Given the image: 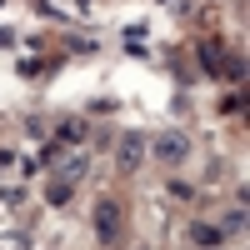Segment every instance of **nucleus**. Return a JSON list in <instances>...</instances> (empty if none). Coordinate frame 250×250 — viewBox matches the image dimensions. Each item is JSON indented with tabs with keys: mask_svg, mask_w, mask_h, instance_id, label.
Listing matches in <instances>:
<instances>
[{
	"mask_svg": "<svg viewBox=\"0 0 250 250\" xmlns=\"http://www.w3.org/2000/svg\"><path fill=\"white\" fill-rule=\"evenodd\" d=\"M55 175H65V180H80V175H85V155H70V160L55 170Z\"/></svg>",
	"mask_w": 250,
	"mask_h": 250,
	"instance_id": "nucleus-9",
	"label": "nucleus"
},
{
	"mask_svg": "<svg viewBox=\"0 0 250 250\" xmlns=\"http://www.w3.org/2000/svg\"><path fill=\"white\" fill-rule=\"evenodd\" d=\"M115 165H120V170H140V165H145V135H140V130H125V135H120Z\"/></svg>",
	"mask_w": 250,
	"mask_h": 250,
	"instance_id": "nucleus-3",
	"label": "nucleus"
},
{
	"mask_svg": "<svg viewBox=\"0 0 250 250\" xmlns=\"http://www.w3.org/2000/svg\"><path fill=\"white\" fill-rule=\"evenodd\" d=\"M225 240V230L220 225H210V220H190V245H200V250H215Z\"/></svg>",
	"mask_w": 250,
	"mask_h": 250,
	"instance_id": "nucleus-4",
	"label": "nucleus"
},
{
	"mask_svg": "<svg viewBox=\"0 0 250 250\" xmlns=\"http://www.w3.org/2000/svg\"><path fill=\"white\" fill-rule=\"evenodd\" d=\"M225 110H230V115H240V110H245V95H240V85H235V95H225Z\"/></svg>",
	"mask_w": 250,
	"mask_h": 250,
	"instance_id": "nucleus-11",
	"label": "nucleus"
},
{
	"mask_svg": "<svg viewBox=\"0 0 250 250\" xmlns=\"http://www.w3.org/2000/svg\"><path fill=\"white\" fill-rule=\"evenodd\" d=\"M60 140H85V120H60Z\"/></svg>",
	"mask_w": 250,
	"mask_h": 250,
	"instance_id": "nucleus-10",
	"label": "nucleus"
},
{
	"mask_svg": "<svg viewBox=\"0 0 250 250\" xmlns=\"http://www.w3.org/2000/svg\"><path fill=\"white\" fill-rule=\"evenodd\" d=\"M70 195H75V180H65V175H50L45 180V200L50 205H70Z\"/></svg>",
	"mask_w": 250,
	"mask_h": 250,
	"instance_id": "nucleus-6",
	"label": "nucleus"
},
{
	"mask_svg": "<svg viewBox=\"0 0 250 250\" xmlns=\"http://www.w3.org/2000/svg\"><path fill=\"white\" fill-rule=\"evenodd\" d=\"M90 225H95V240L100 245H120V235H125V210H120V200H95V215H90Z\"/></svg>",
	"mask_w": 250,
	"mask_h": 250,
	"instance_id": "nucleus-1",
	"label": "nucleus"
},
{
	"mask_svg": "<svg viewBox=\"0 0 250 250\" xmlns=\"http://www.w3.org/2000/svg\"><path fill=\"white\" fill-rule=\"evenodd\" d=\"M220 230H225V240H230V235H245V205H235V210H225Z\"/></svg>",
	"mask_w": 250,
	"mask_h": 250,
	"instance_id": "nucleus-8",
	"label": "nucleus"
},
{
	"mask_svg": "<svg viewBox=\"0 0 250 250\" xmlns=\"http://www.w3.org/2000/svg\"><path fill=\"white\" fill-rule=\"evenodd\" d=\"M15 45V30H5V25H0V50H10Z\"/></svg>",
	"mask_w": 250,
	"mask_h": 250,
	"instance_id": "nucleus-12",
	"label": "nucleus"
},
{
	"mask_svg": "<svg viewBox=\"0 0 250 250\" xmlns=\"http://www.w3.org/2000/svg\"><path fill=\"white\" fill-rule=\"evenodd\" d=\"M200 65L210 70V75H220V65H225V40H200Z\"/></svg>",
	"mask_w": 250,
	"mask_h": 250,
	"instance_id": "nucleus-5",
	"label": "nucleus"
},
{
	"mask_svg": "<svg viewBox=\"0 0 250 250\" xmlns=\"http://www.w3.org/2000/svg\"><path fill=\"white\" fill-rule=\"evenodd\" d=\"M145 155H155L160 165H185L190 160V135L185 130H160L155 140H145Z\"/></svg>",
	"mask_w": 250,
	"mask_h": 250,
	"instance_id": "nucleus-2",
	"label": "nucleus"
},
{
	"mask_svg": "<svg viewBox=\"0 0 250 250\" xmlns=\"http://www.w3.org/2000/svg\"><path fill=\"white\" fill-rule=\"evenodd\" d=\"M220 80H230V85H245V55H225V65H220Z\"/></svg>",
	"mask_w": 250,
	"mask_h": 250,
	"instance_id": "nucleus-7",
	"label": "nucleus"
}]
</instances>
